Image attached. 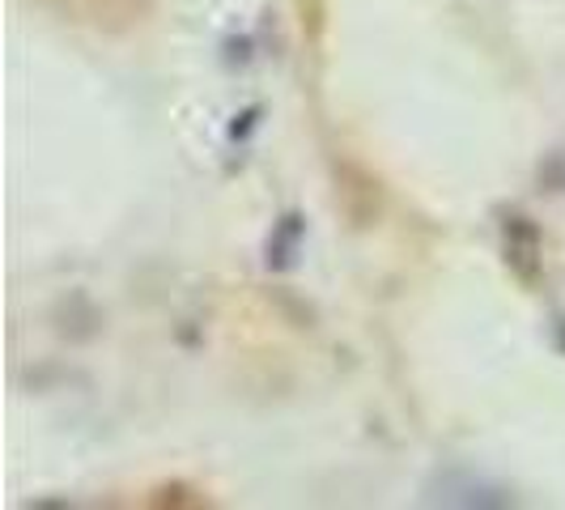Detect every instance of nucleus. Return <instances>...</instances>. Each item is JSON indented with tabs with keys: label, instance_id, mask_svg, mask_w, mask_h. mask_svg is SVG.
Listing matches in <instances>:
<instances>
[{
	"label": "nucleus",
	"instance_id": "nucleus-1",
	"mask_svg": "<svg viewBox=\"0 0 565 510\" xmlns=\"http://www.w3.org/2000/svg\"><path fill=\"white\" fill-rule=\"evenodd\" d=\"M536 255H540L536 226H532L527 217H510L507 222V259L523 281H532V277H536Z\"/></svg>",
	"mask_w": 565,
	"mask_h": 510
}]
</instances>
